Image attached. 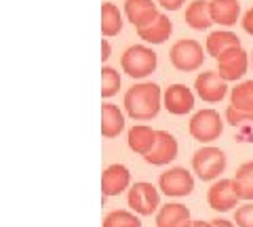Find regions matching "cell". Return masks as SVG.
<instances>
[{
	"label": "cell",
	"mask_w": 253,
	"mask_h": 227,
	"mask_svg": "<svg viewBox=\"0 0 253 227\" xmlns=\"http://www.w3.org/2000/svg\"><path fill=\"white\" fill-rule=\"evenodd\" d=\"M163 93L154 82H141L126 91L125 109L133 120H152L161 112Z\"/></svg>",
	"instance_id": "cell-1"
},
{
	"label": "cell",
	"mask_w": 253,
	"mask_h": 227,
	"mask_svg": "<svg viewBox=\"0 0 253 227\" xmlns=\"http://www.w3.org/2000/svg\"><path fill=\"white\" fill-rule=\"evenodd\" d=\"M192 170L201 181H213L226 170V154L219 147H201L192 156Z\"/></svg>",
	"instance_id": "cell-2"
},
{
	"label": "cell",
	"mask_w": 253,
	"mask_h": 227,
	"mask_svg": "<svg viewBox=\"0 0 253 227\" xmlns=\"http://www.w3.org/2000/svg\"><path fill=\"white\" fill-rule=\"evenodd\" d=\"M156 64H158L156 53L144 44H135V46H131V49H126L121 59L123 69L126 72V76H131V78L150 76L156 69Z\"/></svg>",
	"instance_id": "cell-3"
},
{
	"label": "cell",
	"mask_w": 253,
	"mask_h": 227,
	"mask_svg": "<svg viewBox=\"0 0 253 227\" xmlns=\"http://www.w3.org/2000/svg\"><path fill=\"white\" fill-rule=\"evenodd\" d=\"M171 64L179 72H194L199 69L205 61V53L203 46L192 40V38H184V40H177L175 44L171 46Z\"/></svg>",
	"instance_id": "cell-4"
},
{
	"label": "cell",
	"mask_w": 253,
	"mask_h": 227,
	"mask_svg": "<svg viewBox=\"0 0 253 227\" xmlns=\"http://www.w3.org/2000/svg\"><path fill=\"white\" fill-rule=\"evenodd\" d=\"M221 130H224V122L215 109H201L190 120V135L201 143H211L219 139Z\"/></svg>",
	"instance_id": "cell-5"
},
{
	"label": "cell",
	"mask_w": 253,
	"mask_h": 227,
	"mask_svg": "<svg viewBox=\"0 0 253 227\" xmlns=\"http://www.w3.org/2000/svg\"><path fill=\"white\" fill-rule=\"evenodd\" d=\"M126 202H129L133 213L144 215V217L161 210L158 208L161 206V194H158V190L152 183H146V181H139L135 185H131L129 195H126Z\"/></svg>",
	"instance_id": "cell-6"
},
{
	"label": "cell",
	"mask_w": 253,
	"mask_h": 227,
	"mask_svg": "<svg viewBox=\"0 0 253 227\" xmlns=\"http://www.w3.org/2000/svg\"><path fill=\"white\" fill-rule=\"evenodd\" d=\"M158 190L169 198H184L194 190V177L188 173L184 166L169 168L158 177Z\"/></svg>",
	"instance_id": "cell-7"
},
{
	"label": "cell",
	"mask_w": 253,
	"mask_h": 227,
	"mask_svg": "<svg viewBox=\"0 0 253 227\" xmlns=\"http://www.w3.org/2000/svg\"><path fill=\"white\" fill-rule=\"evenodd\" d=\"M239 194L234 190V183L232 179H219L215 181L209 192H207V202L213 210H217V213H228V210H232L236 204H239Z\"/></svg>",
	"instance_id": "cell-8"
},
{
	"label": "cell",
	"mask_w": 253,
	"mask_h": 227,
	"mask_svg": "<svg viewBox=\"0 0 253 227\" xmlns=\"http://www.w3.org/2000/svg\"><path fill=\"white\" fill-rule=\"evenodd\" d=\"M194 89H196V95H199L203 101H207V103H217V101H221L226 97L228 82L217 72H203V74L196 76Z\"/></svg>",
	"instance_id": "cell-9"
},
{
	"label": "cell",
	"mask_w": 253,
	"mask_h": 227,
	"mask_svg": "<svg viewBox=\"0 0 253 227\" xmlns=\"http://www.w3.org/2000/svg\"><path fill=\"white\" fill-rule=\"evenodd\" d=\"M247 65H249L247 53H245L243 49H232V51H228L226 55H221V57L217 59L215 72L224 78L226 82H232V80H239V78L245 76Z\"/></svg>",
	"instance_id": "cell-10"
},
{
	"label": "cell",
	"mask_w": 253,
	"mask_h": 227,
	"mask_svg": "<svg viewBox=\"0 0 253 227\" xmlns=\"http://www.w3.org/2000/svg\"><path fill=\"white\" fill-rule=\"evenodd\" d=\"M163 105L169 114L184 116L192 112L194 107V95L186 84H171V87L163 93Z\"/></svg>",
	"instance_id": "cell-11"
},
{
	"label": "cell",
	"mask_w": 253,
	"mask_h": 227,
	"mask_svg": "<svg viewBox=\"0 0 253 227\" xmlns=\"http://www.w3.org/2000/svg\"><path fill=\"white\" fill-rule=\"evenodd\" d=\"M125 13H126V19H129L137 30L152 26V23L161 17L158 6L152 2V0H126Z\"/></svg>",
	"instance_id": "cell-12"
},
{
	"label": "cell",
	"mask_w": 253,
	"mask_h": 227,
	"mask_svg": "<svg viewBox=\"0 0 253 227\" xmlns=\"http://www.w3.org/2000/svg\"><path fill=\"white\" fill-rule=\"evenodd\" d=\"M177 158V139L171 135L169 130H158L156 145L152 147V152L144 156V160L152 166H165Z\"/></svg>",
	"instance_id": "cell-13"
},
{
	"label": "cell",
	"mask_w": 253,
	"mask_h": 227,
	"mask_svg": "<svg viewBox=\"0 0 253 227\" xmlns=\"http://www.w3.org/2000/svg\"><path fill=\"white\" fill-rule=\"evenodd\" d=\"M131 183V173L129 168L123 166V164H110L101 175V194L104 198L110 195H118L123 194Z\"/></svg>",
	"instance_id": "cell-14"
},
{
	"label": "cell",
	"mask_w": 253,
	"mask_h": 227,
	"mask_svg": "<svg viewBox=\"0 0 253 227\" xmlns=\"http://www.w3.org/2000/svg\"><path fill=\"white\" fill-rule=\"evenodd\" d=\"M209 9H211L213 23H219V26H226V28L234 26L241 17L239 0H211Z\"/></svg>",
	"instance_id": "cell-15"
},
{
	"label": "cell",
	"mask_w": 253,
	"mask_h": 227,
	"mask_svg": "<svg viewBox=\"0 0 253 227\" xmlns=\"http://www.w3.org/2000/svg\"><path fill=\"white\" fill-rule=\"evenodd\" d=\"M190 208L184 204H165L156 213V227H188Z\"/></svg>",
	"instance_id": "cell-16"
},
{
	"label": "cell",
	"mask_w": 253,
	"mask_h": 227,
	"mask_svg": "<svg viewBox=\"0 0 253 227\" xmlns=\"http://www.w3.org/2000/svg\"><path fill=\"white\" fill-rule=\"evenodd\" d=\"M158 130L146 127V124H137L129 130V147L139 156H148L156 145Z\"/></svg>",
	"instance_id": "cell-17"
},
{
	"label": "cell",
	"mask_w": 253,
	"mask_h": 227,
	"mask_svg": "<svg viewBox=\"0 0 253 227\" xmlns=\"http://www.w3.org/2000/svg\"><path fill=\"white\" fill-rule=\"evenodd\" d=\"M125 129V116L123 112L112 103L101 105V135L106 139L118 137Z\"/></svg>",
	"instance_id": "cell-18"
},
{
	"label": "cell",
	"mask_w": 253,
	"mask_h": 227,
	"mask_svg": "<svg viewBox=\"0 0 253 227\" xmlns=\"http://www.w3.org/2000/svg\"><path fill=\"white\" fill-rule=\"evenodd\" d=\"M232 49H241V38L232 32H213L207 38V53L211 57L219 59Z\"/></svg>",
	"instance_id": "cell-19"
},
{
	"label": "cell",
	"mask_w": 253,
	"mask_h": 227,
	"mask_svg": "<svg viewBox=\"0 0 253 227\" xmlns=\"http://www.w3.org/2000/svg\"><path fill=\"white\" fill-rule=\"evenodd\" d=\"M171 32H173V23H171V19L167 17V15H163V13L152 26H148L144 30H137L141 40H146L150 44H163L171 36Z\"/></svg>",
	"instance_id": "cell-20"
},
{
	"label": "cell",
	"mask_w": 253,
	"mask_h": 227,
	"mask_svg": "<svg viewBox=\"0 0 253 227\" xmlns=\"http://www.w3.org/2000/svg\"><path fill=\"white\" fill-rule=\"evenodd\" d=\"M186 23L194 30H207L213 19H211V9L207 0H194L186 9Z\"/></svg>",
	"instance_id": "cell-21"
},
{
	"label": "cell",
	"mask_w": 253,
	"mask_h": 227,
	"mask_svg": "<svg viewBox=\"0 0 253 227\" xmlns=\"http://www.w3.org/2000/svg\"><path fill=\"white\" fill-rule=\"evenodd\" d=\"M232 183H234V190L241 200L253 202V162L241 164L236 175L232 177Z\"/></svg>",
	"instance_id": "cell-22"
},
{
	"label": "cell",
	"mask_w": 253,
	"mask_h": 227,
	"mask_svg": "<svg viewBox=\"0 0 253 227\" xmlns=\"http://www.w3.org/2000/svg\"><path fill=\"white\" fill-rule=\"evenodd\" d=\"M123 30V17L118 6H114L112 2L101 4V34L106 38H112Z\"/></svg>",
	"instance_id": "cell-23"
},
{
	"label": "cell",
	"mask_w": 253,
	"mask_h": 227,
	"mask_svg": "<svg viewBox=\"0 0 253 227\" xmlns=\"http://www.w3.org/2000/svg\"><path fill=\"white\" fill-rule=\"evenodd\" d=\"M232 107L253 114V80L241 82L232 89Z\"/></svg>",
	"instance_id": "cell-24"
},
{
	"label": "cell",
	"mask_w": 253,
	"mask_h": 227,
	"mask_svg": "<svg viewBox=\"0 0 253 227\" xmlns=\"http://www.w3.org/2000/svg\"><path fill=\"white\" fill-rule=\"evenodd\" d=\"M104 227H141V221L129 210H112L106 215Z\"/></svg>",
	"instance_id": "cell-25"
},
{
	"label": "cell",
	"mask_w": 253,
	"mask_h": 227,
	"mask_svg": "<svg viewBox=\"0 0 253 227\" xmlns=\"http://www.w3.org/2000/svg\"><path fill=\"white\" fill-rule=\"evenodd\" d=\"M121 89V76L114 67H101V97L108 99L118 93Z\"/></svg>",
	"instance_id": "cell-26"
},
{
	"label": "cell",
	"mask_w": 253,
	"mask_h": 227,
	"mask_svg": "<svg viewBox=\"0 0 253 227\" xmlns=\"http://www.w3.org/2000/svg\"><path fill=\"white\" fill-rule=\"evenodd\" d=\"M236 227H253V202H247L234 210Z\"/></svg>",
	"instance_id": "cell-27"
},
{
	"label": "cell",
	"mask_w": 253,
	"mask_h": 227,
	"mask_svg": "<svg viewBox=\"0 0 253 227\" xmlns=\"http://www.w3.org/2000/svg\"><path fill=\"white\" fill-rule=\"evenodd\" d=\"M226 118H228V122H230L232 127L253 124V114H249V112H241V109H236V107H232V105L226 109Z\"/></svg>",
	"instance_id": "cell-28"
},
{
	"label": "cell",
	"mask_w": 253,
	"mask_h": 227,
	"mask_svg": "<svg viewBox=\"0 0 253 227\" xmlns=\"http://www.w3.org/2000/svg\"><path fill=\"white\" fill-rule=\"evenodd\" d=\"M241 23H243V30H245V32L253 36V9H249L247 13H245V17H243Z\"/></svg>",
	"instance_id": "cell-29"
},
{
	"label": "cell",
	"mask_w": 253,
	"mask_h": 227,
	"mask_svg": "<svg viewBox=\"0 0 253 227\" xmlns=\"http://www.w3.org/2000/svg\"><path fill=\"white\" fill-rule=\"evenodd\" d=\"M184 2L186 0H158V4L165 6L167 11H177V9H181V4Z\"/></svg>",
	"instance_id": "cell-30"
},
{
	"label": "cell",
	"mask_w": 253,
	"mask_h": 227,
	"mask_svg": "<svg viewBox=\"0 0 253 227\" xmlns=\"http://www.w3.org/2000/svg\"><path fill=\"white\" fill-rule=\"evenodd\" d=\"M110 42L106 40V38H101V61H108L110 59Z\"/></svg>",
	"instance_id": "cell-31"
},
{
	"label": "cell",
	"mask_w": 253,
	"mask_h": 227,
	"mask_svg": "<svg viewBox=\"0 0 253 227\" xmlns=\"http://www.w3.org/2000/svg\"><path fill=\"white\" fill-rule=\"evenodd\" d=\"M211 225H213V227H236L234 223L226 221V219H213V221H211Z\"/></svg>",
	"instance_id": "cell-32"
},
{
	"label": "cell",
	"mask_w": 253,
	"mask_h": 227,
	"mask_svg": "<svg viewBox=\"0 0 253 227\" xmlns=\"http://www.w3.org/2000/svg\"><path fill=\"white\" fill-rule=\"evenodd\" d=\"M188 227H213V225H211V223H207V221H192Z\"/></svg>",
	"instance_id": "cell-33"
}]
</instances>
